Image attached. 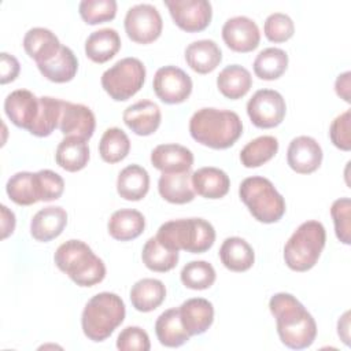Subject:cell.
Returning <instances> with one entry per match:
<instances>
[{
	"instance_id": "obj_18",
	"label": "cell",
	"mask_w": 351,
	"mask_h": 351,
	"mask_svg": "<svg viewBox=\"0 0 351 351\" xmlns=\"http://www.w3.org/2000/svg\"><path fill=\"white\" fill-rule=\"evenodd\" d=\"M67 225V213L60 206H48L34 214L30 234L34 240L47 243L62 234Z\"/></svg>"
},
{
	"instance_id": "obj_15",
	"label": "cell",
	"mask_w": 351,
	"mask_h": 351,
	"mask_svg": "<svg viewBox=\"0 0 351 351\" xmlns=\"http://www.w3.org/2000/svg\"><path fill=\"white\" fill-rule=\"evenodd\" d=\"M322 148L318 141L310 136H298L292 138L287 151L289 167L299 174L314 173L322 163Z\"/></svg>"
},
{
	"instance_id": "obj_39",
	"label": "cell",
	"mask_w": 351,
	"mask_h": 351,
	"mask_svg": "<svg viewBox=\"0 0 351 351\" xmlns=\"http://www.w3.org/2000/svg\"><path fill=\"white\" fill-rule=\"evenodd\" d=\"M5 192L8 197L19 206H32L38 202L36 186H34V173L18 171L11 176L5 185Z\"/></svg>"
},
{
	"instance_id": "obj_10",
	"label": "cell",
	"mask_w": 351,
	"mask_h": 351,
	"mask_svg": "<svg viewBox=\"0 0 351 351\" xmlns=\"http://www.w3.org/2000/svg\"><path fill=\"white\" fill-rule=\"evenodd\" d=\"M285 112V100L274 89H259L247 103V114L251 122L261 129L278 126L284 121Z\"/></svg>"
},
{
	"instance_id": "obj_9",
	"label": "cell",
	"mask_w": 351,
	"mask_h": 351,
	"mask_svg": "<svg viewBox=\"0 0 351 351\" xmlns=\"http://www.w3.org/2000/svg\"><path fill=\"white\" fill-rule=\"evenodd\" d=\"M125 32L137 44H149L159 38L163 21L156 7L152 4H136L125 15Z\"/></svg>"
},
{
	"instance_id": "obj_48",
	"label": "cell",
	"mask_w": 351,
	"mask_h": 351,
	"mask_svg": "<svg viewBox=\"0 0 351 351\" xmlns=\"http://www.w3.org/2000/svg\"><path fill=\"white\" fill-rule=\"evenodd\" d=\"M1 239H7L15 229V214L1 204Z\"/></svg>"
},
{
	"instance_id": "obj_45",
	"label": "cell",
	"mask_w": 351,
	"mask_h": 351,
	"mask_svg": "<svg viewBox=\"0 0 351 351\" xmlns=\"http://www.w3.org/2000/svg\"><path fill=\"white\" fill-rule=\"evenodd\" d=\"M117 348L121 351H148L151 348L149 336L140 326H126L118 335Z\"/></svg>"
},
{
	"instance_id": "obj_22",
	"label": "cell",
	"mask_w": 351,
	"mask_h": 351,
	"mask_svg": "<svg viewBox=\"0 0 351 351\" xmlns=\"http://www.w3.org/2000/svg\"><path fill=\"white\" fill-rule=\"evenodd\" d=\"M192 173L176 171V173H162L158 181L159 195L169 203L185 204L195 199V191L191 181Z\"/></svg>"
},
{
	"instance_id": "obj_11",
	"label": "cell",
	"mask_w": 351,
	"mask_h": 351,
	"mask_svg": "<svg viewBox=\"0 0 351 351\" xmlns=\"http://www.w3.org/2000/svg\"><path fill=\"white\" fill-rule=\"evenodd\" d=\"M191 77L177 66H163L156 70L152 88L158 99L166 104H180L192 93Z\"/></svg>"
},
{
	"instance_id": "obj_14",
	"label": "cell",
	"mask_w": 351,
	"mask_h": 351,
	"mask_svg": "<svg viewBox=\"0 0 351 351\" xmlns=\"http://www.w3.org/2000/svg\"><path fill=\"white\" fill-rule=\"evenodd\" d=\"M4 111L15 126L30 132L40 114V97L27 89L12 90L4 100Z\"/></svg>"
},
{
	"instance_id": "obj_26",
	"label": "cell",
	"mask_w": 351,
	"mask_h": 351,
	"mask_svg": "<svg viewBox=\"0 0 351 351\" xmlns=\"http://www.w3.org/2000/svg\"><path fill=\"white\" fill-rule=\"evenodd\" d=\"M55 160L66 171L82 170L89 160L88 140L78 136H64L56 148Z\"/></svg>"
},
{
	"instance_id": "obj_47",
	"label": "cell",
	"mask_w": 351,
	"mask_h": 351,
	"mask_svg": "<svg viewBox=\"0 0 351 351\" xmlns=\"http://www.w3.org/2000/svg\"><path fill=\"white\" fill-rule=\"evenodd\" d=\"M0 70H1V75H0V82L8 84L11 81H14L21 70L19 62L14 55H10L7 52H1L0 53Z\"/></svg>"
},
{
	"instance_id": "obj_36",
	"label": "cell",
	"mask_w": 351,
	"mask_h": 351,
	"mask_svg": "<svg viewBox=\"0 0 351 351\" xmlns=\"http://www.w3.org/2000/svg\"><path fill=\"white\" fill-rule=\"evenodd\" d=\"M141 259L149 270L166 273L177 266L178 251H171L163 247L156 237H149L143 247Z\"/></svg>"
},
{
	"instance_id": "obj_1",
	"label": "cell",
	"mask_w": 351,
	"mask_h": 351,
	"mask_svg": "<svg viewBox=\"0 0 351 351\" xmlns=\"http://www.w3.org/2000/svg\"><path fill=\"white\" fill-rule=\"evenodd\" d=\"M281 343L292 350L310 347L317 336V324L304 306L291 293L278 292L269 300Z\"/></svg>"
},
{
	"instance_id": "obj_7",
	"label": "cell",
	"mask_w": 351,
	"mask_h": 351,
	"mask_svg": "<svg viewBox=\"0 0 351 351\" xmlns=\"http://www.w3.org/2000/svg\"><path fill=\"white\" fill-rule=\"evenodd\" d=\"M239 196L251 215L263 223L278 222L285 214V200L273 182L261 176L247 177L239 186Z\"/></svg>"
},
{
	"instance_id": "obj_43",
	"label": "cell",
	"mask_w": 351,
	"mask_h": 351,
	"mask_svg": "<svg viewBox=\"0 0 351 351\" xmlns=\"http://www.w3.org/2000/svg\"><path fill=\"white\" fill-rule=\"evenodd\" d=\"M330 215L335 223V233L340 243H351V202L348 197H340L333 202Z\"/></svg>"
},
{
	"instance_id": "obj_31",
	"label": "cell",
	"mask_w": 351,
	"mask_h": 351,
	"mask_svg": "<svg viewBox=\"0 0 351 351\" xmlns=\"http://www.w3.org/2000/svg\"><path fill=\"white\" fill-rule=\"evenodd\" d=\"M166 298V287L160 280L143 278L130 289V302L137 311L149 313L158 308Z\"/></svg>"
},
{
	"instance_id": "obj_49",
	"label": "cell",
	"mask_w": 351,
	"mask_h": 351,
	"mask_svg": "<svg viewBox=\"0 0 351 351\" xmlns=\"http://www.w3.org/2000/svg\"><path fill=\"white\" fill-rule=\"evenodd\" d=\"M350 77H351V73L350 71H346L343 74H340L335 82V90H336V95L343 99L344 101L350 103L351 99H350Z\"/></svg>"
},
{
	"instance_id": "obj_3",
	"label": "cell",
	"mask_w": 351,
	"mask_h": 351,
	"mask_svg": "<svg viewBox=\"0 0 351 351\" xmlns=\"http://www.w3.org/2000/svg\"><path fill=\"white\" fill-rule=\"evenodd\" d=\"M55 265L80 287H93L106 277L104 262L81 240H67L53 255Z\"/></svg>"
},
{
	"instance_id": "obj_38",
	"label": "cell",
	"mask_w": 351,
	"mask_h": 351,
	"mask_svg": "<svg viewBox=\"0 0 351 351\" xmlns=\"http://www.w3.org/2000/svg\"><path fill=\"white\" fill-rule=\"evenodd\" d=\"M63 101L56 97L49 96H41L40 97V114L38 118L29 132L33 136L37 137H47L49 136L56 128H59L62 110H63Z\"/></svg>"
},
{
	"instance_id": "obj_27",
	"label": "cell",
	"mask_w": 351,
	"mask_h": 351,
	"mask_svg": "<svg viewBox=\"0 0 351 351\" xmlns=\"http://www.w3.org/2000/svg\"><path fill=\"white\" fill-rule=\"evenodd\" d=\"M144 215L133 208L117 210L112 213L107 223L110 236L118 241H129L137 239L144 232Z\"/></svg>"
},
{
	"instance_id": "obj_44",
	"label": "cell",
	"mask_w": 351,
	"mask_h": 351,
	"mask_svg": "<svg viewBox=\"0 0 351 351\" xmlns=\"http://www.w3.org/2000/svg\"><path fill=\"white\" fill-rule=\"evenodd\" d=\"M263 33L271 43H284L293 36L295 25L289 15L282 12H273L265 21Z\"/></svg>"
},
{
	"instance_id": "obj_37",
	"label": "cell",
	"mask_w": 351,
	"mask_h": 351,
	"mask_svg": "<svg viewBox=\"0 0 351 351\" xmlns=\"http://www.w3.org/2000/svg\"><path fill=\"white\" fill-rule=\"evenodd\" d=\"M130 151V140L119 128H108L99 143L100 158L112 165L123 160Z\"/></svg>"
},
{
	"instance_id": "obj_6",
	"label": "cell",
	"mask_w": 351,
	"mask_h": 351,
	"mask_svg": "<svg viewBox=\"0 0 351 351\" xmlns=\"http://www.w3.org/2000/svg\"><path fill=\"white\" fill-rule=\"evenodd\" d=\"M326 232L319 221H306L292 233L284 247V261L293 271H307L315 266L325 247Z\"/></svg>"
},
{
	"instance_id": "obj_24",
	"label": "cell",
	"mask_w": 351,
	"mask_h": 351,
	"mask_svg": "<svg viewBox=\"0 0 351 351\" xmlns=\"http://www.w3.org/2000/svg\"><path fill=\"white\" fill-rule=\"evenodd\" d=\"M185 60L197 74H207L221 63L222 51L213 40H197L185 48Z\"/></svg>"
},
{
	"instance_id": "obj_19",
	"label": "cell",
	"mask_w": 351,
	"mask_h": 351,
	"mask_svg": "<svg viewBox=\"0 0 351 351\" xmlns=\"http://www.w3.org/2000/svg\"><path fill=\"white\" fill-rule=\"evenodd\" d=\"M180 318L189 336L204 333L214 321L213 303L204 298H192L180 307Z\"/></svg>"
},
{
	"instance_id": "obj_16",
	"label": "cell",
	"mask_w": 351,
	"mask_h": 351,
	"mask_svg": "<svg viewBox=\"0 0 351 351\" xmlns=\"http://www.w3.org/2000/svg\"><path fill=\"white\" fill-rule=\"evenodd\" d=\"M96 128V118L92 110L84 104L63 101L59 129L64 136H78L89 140Z\"/></svg>"
},
{
	"instance_id": "obj_29",
	"label": "cell",
	"mask_w": 351,
	"mask_h": 351,
	"mask_svg": "<svg viewBox=\"0 0 351 351\" xmlns=\"http://www.w3.org/2000/svg\"><path fill=\"white\" fill-rule=\"evenodd\" d=\"M149 189V174L138 165H129L122 169L117 178L118 195L130 202L141 200Z\"/></svg>"
},
{
	"instance_id": "obj_12",
	"label": "cell",
	"mask_w": 351,
	"mask_h": 351,
	"mask_svg": "<svg viewBox=\"0 0 351 351\" xmlns=\"http://www.w3.org/2000/svg\"><path fill=\"white\" fill-rule=\"evenodd\" d=\"M174 23L184 32L204 30L213 18V7L207 0H165Z\"/></svg>"
},
{
	"instance_id": "obj_13",
	"label": "cell",
	"mask_w": 351,
	"mask_h": 351,
	"mask_svg": "<svg viewBox=\"0 0 351 351\" xmlns=\"http://www.w3.org/2000/svg\"><path fill=\"white\" fill-rule=\"evenodd\" d=\"M223 43L234 52L245 53L254 51L261 41L258 25L248 16L229 18L222 26Z\"/></svg>"
},
{
	"instance_id": "obj_23",
	"label": "cell",
	"mask_w": 351,
	"mask_h": 351,
	"mask_svg": "<svg viewBox=\"0 0 351 351\" xmlns=\"http://www.w3.org/2000/svg\"><path fill=\"white\" fill-rule=\"evenodd\" d=\"M60 47L62 44L55 33L45 27H33L23 37V48L37 64L51 60Z\"/></svg>"
},
{
	"instance_id": "obj_2",
	"label": "cell",
	"mask_w": 351,
	"mask_h": 351,
	"mask_svg": "<svg viewBox=\"0 0 351 351\" xmlns=\"http://www.w3.org/2000/svg\"><path fill=\"white\" fill-rule=\"evenodd\" d=\"M189 133L202 145L226 149L240 138L243 122L234 111L204 107L191 117Z\"/></svg>"
},
{
	"instance_id": "obj_32",
	"label": "cell",
	"mask_w": 351,
	"mask_h": 351,
	"mask_svg": "<svg viewBox=\"0 0 351 351\" xmlns=\"http://www.w3.org/2000/svg\"><path fill=\"white\" fill-rule=\"evenodd\" d=\"M37 67L41 75L47 80L56 84H63L71 81L75 77L78 70V60L69 47L62 45L59 52L51 60L37 64Z\"/></svg>"
},
{
	"instance_id": "obj_25",
	"label": "cell",
	"mask_w": 351,
	"mask_h": 351,
	"mask_svg": "<svg viewBox=\"0 0 351 351\" xmlns=\"http://www.w3.org/2000/svg\"><path fill=\"white\" fill-rule=\"evenodd\" d=\"M121 49V37L115 29L103 27L92 32L85 41V55L95 63H106Z\"/></svg>"
},
{
	"instance_id": "obj_21",
	"label": "cell",
	"mask_w": 351,
	"mask_h": 351,
	"mask_svg": "<svg viewBox=\"0 0 351 351\" xmlns=\"http://www.w3.org/2000/svg\"><path fill=\"white\" fill-rule=\"evenodd\" d=\"M191 181L195 193L204 199H221L229 192L230 188L228 174L223 170L213 166L200 167L193 171Z\"/></svg>"
},
{
	"instance_id": "obj_30",
	"label": "cell",
	"mask_w": 351,
	"mask_h": 351,
	"mask_svg": "<svg viewBox=\"0 0 351 351\" xmlns=\"http://www.w3.org/2000/svg\"><path fill=\"white\" fill-rule=\"evenodd\" d=\"M217 86L225 97L237 100L250 92L252 86V77L245 67L240 64H229L219 71L217 77Z\"/></svg>"
},
{
	"instance_id": "obj_28",
	"label": "cell",
	"mask_w": 351,
	"mask_h": 351,
	"mask_svg": "<svg viewBox=\"0 0 351 351\" xmlns=\"http://www.w3.org/2000/svg\"><path fill=\"white\" fill-rule=\"evenodd\" d=\"M219 258L228 270L237 273L251 269L255 262L252 247L244 239L237 236L223 240L219 248Z\"/></svg>"
},
{
	"instance_id": "obj_5",
	"label": "cell",
	"mask_w": 351,
	"mask_h": 351,
	"mask_svg": "<svg viewBox=\"0 0 351 351\" xmlns=\"http://www.w3.org/2000/svg\"><path fill=\"white\" fill-rule=\"evenodd\" d=\"M125 303L117 293L100 292L85 304L81 315L84 335L92 341H103L123 322Z\"/></svg>"
},
{
	"instance_id": "obj_20",
	"label": "cell",
	"mask_w": 351,
	"mask_h": 351,
	"mask_svg": "<svg viewBox=\"0 0 351 351\" xmlns=\"http://www.w3.org/2000/svg\"><path fill=\"white\" fill-rule=\"evenodd\" d=\"M151 163L162 173L186 171L193 165V154L180 144H160L152 149Z\"/></svg>"
},
{
	"instance_id": "obj_4",
	"label": "cell",
	"mask_w": 351,
	"mask_h": 351,
	"mask_svg": "<svg viewBox=\"0 0 351 351\" xmlns=\"http://www.w3.org/2000/svg\"><path fill=\"white\" fill-rule=\"evenodd\" d=\"M155 237L171 251L203 254L213 247L215 229L203 218H181L162 223Z\"/></svg>"
},
{
	"instance_id": "obj_35",
	"label": "cell",
	"mask_w": 351,
	"mask_h": 351,
	"mask_svg": "<svg viewBox=\"0 0 351 351\" xmlns=\"http://www.w3.org/2000/svg\"><path fill=\"white\" fill-rule=\"evenodd\" d=\"M278 151V140L273 136H259L240 151V162L244 167H259L269 162Z\"/></svg>"
},
{
	"instance_id": "obj_17",
	"label": "cell",
	"mask_w": 351,
	"mask_h": 351,
	"mask_svg": "<svg viewBox=\"0 0 351 351\" xmlns=\"http://www.w3.org/2000/svg\"><path fill=\"white\" fill-rule=\"evenodd\" d=\"M122 118L125 125L137 136H149L158 130L162 114L156 103L140 100L126 107Z\"/></svg>"
},
{
	"instance_id": "obj_33",
	"label": "cell",
	"mask_w": 351,
	"mask_h": 351,
	"mask_svg": "<svg viewBox=\"0 0 351 351\" xmlns=\"http://www.w3.org/2000/svg\"><path fill=\"white\" fill-rule=\"evenodd\" d=\"M155 333L159 343L165 347L176 348L189 340V335L184 329L180 318V308H169L163 311L155 322Z\"/></svg>"
},
{
	"instance_id": "obj_42",
	"label": "cell",
	"mask_w": 351,
	"mask_h": 351,
	"mask_svg": "<svg viewBox=\"0 0 351 351\" xmlns=\"http://www.w3.org/2000/svg\"><path fill=\"white\" fill-rule=\"evenodd\" d=\"M34 186L38 202H51L62 196L64 191V180L58 173L43 169L34 173Z\"/></svg>"
},
{
	"instance_id": "obj_8",
	"label": "cell",
	"mask_w": 351,
	"mask_h": 351,
	"mask_svg": "<svg viewBox=\"0 0 351 351\" xmlns=\"http://www.w3.org/2000/svg\"><path fill=\"white\" fill-rule=\"evenodd\" d=\"M101 86L115 101L134 96L144 85L145 66L137 58H123L101 74Z\"/></svg>"
},
{
	"instance_id": "obj_40",
	"label": "cell",
	"mask_w": 351,
	"mask_h": 351,
	"mask_svg": "<svg viewBox=\"0 0 351 351\" xmlns=\"http://www.w3.org/2000/svg\"><path fill=\"white\" fill-rule=\"evenodd\" d=\"M180 278L184 287L195 291H203L215 282L217 274L211 263L206 261H192L182 267Z\"/></svg>"
},
{
	"instance_id": "obj_41",
	"label": "cell",
	"mask_w": 351,
	"mask_h": 351,
	"mask_svg": "<svg viewBox=\"0 0 351 351\" xmlns=\"http://www.w3.org/2000/svg\"><path fill=\"white\" fill-rule=\"evenodd\" d=\"M82 21L88 25H99L112 21L117 15L115 0H82L78 5Z\"/></svg>"
},
{
	"instance_id": "obj_50",
	"label": "cell",
	"mask_w": 351,
	"mask_h": 351,
	"mask_svg": "<svg viewBox=\"0 0 351 351\" xmlns=\"http://www.w3.org/2000/svg\"><path fill=\"white\" fill-rule=\"evenodd\" d=\"M350 311H346L337 322V333L344 344H350Z\"/></svg>"
},
{
	"instance_id": "obj_46",
	"label": "cell",
	"mask_w": 351,
	"mask_h": 351,
	"mask_svg": "<svg viewBox=\"0 0 351 351\" xmlns=\"http://www.w3.org/2000/svg\"><path fill=\"white\" fill-rule=\"evenodd\" d=\"M350 117L351 111L346 110L343 114L337 115L329 128V137L332 144L341 149L350 151L351 149V137H350Z\"/></svg>"
},
{
	"instance_id": "obj_34",
	"label": "cell",
	"mask_w": 351,
	"mask_h": 351,
	"mask_svg": "<svg viewBox=\"0 0 351 351\" xmlns=\"http://www.w3.org/2000/svg\"><path fill=\"white\" fill-rule=\"evenodd\" d=\"M252 67L258 78L265 81L277 80L288 67V55L281 48H265L256 55Z\"/></svg>"
}]
</instances>
